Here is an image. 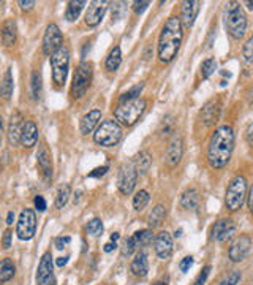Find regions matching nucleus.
<instances>
[{
	"label": "nucleus",
	"mask_w": 253,
	"mask_h": 285,
	"mask_svg": "<svg viewBox=\"0 0 253 285\" xmlns=\"http://www.w3.org/2000/svg\"><path fill=\"white\" fill-rule=\"evenodd\" d=\"M234 149V130L230 126H220L212 132V137L207 146V162L214 168L227 166L231 160Z\"/></svg>",
	"instance_id": "1"
},
{
	"label": "nucleus",
	"mask_w": 253,
	"mask_h": 285,
	"mask_svg": "<svg viewBox=\"0 0 253 285\" xmlns=\"http://www.w3.org/2000/svg\"><path fill=\"white\" fill-rule=\"evenodd\" d=\"M182 40H184V25L180 22V17L177 16L168 17V21L165 22L158 37L157 54L160 62L169 64L177 56Z\"/></svg>",
	"instance_id": "2"
},
{
	"label": "nucleus",
	"mask_w": 253,
	"mask_h": 285,
	"mask_svg": "<svg viewBox=\"0 0 253 285\" xmlns=\"http://www.w3.org/2000/svg\"><path fill=\"white\" fill-rule=\"evenodd\" d=\"M223 21L227 32L233 40H241L247 32V16L244 13L241 3L238 2H228L225 5L223 11Z\"/></svg>",
	"instance_id": "3"
},
{
	"label": "nucleus",
	"mask_w": 253,
	"mask_h": 285,
	"mask_svg": "<svg viewBox=\"0 0 253 285\" xmlns=\"http://www.w3.org/2000/svg\"><path fill=\"white\" fill-rule=\"evenodd\" d=\"M146 106H147V102L144 99H136L133 102L122 103L114 110V118L117 122L122 124V126L131 127L139 121V118L144 114Z\"/></svg>",
	"instance_id": "4"
},
{
	"label": "nucleus",
	"mask_w": 253,
	"mask_h": 285,
	"mask_svg": "<svg viewBox=\"0 0 253 285\" xmlns=\"http://www.w3.org/2000/svg\"><path fill=\"white\" fill-rule=\"evenodd\" d=\"M247 179L242 174L233 177V181L227 187V193H225V204H227L228 211L236 212L242 208L244 201L247 198Z\"/></svg>",
	"instance_id": "5"
},
{
	"label": "nucleus",
	"mask_w": 253,
	"mask_h": 285,
	"mask_svg": "<svg viewBox=\"0 0 253 285\" xmlns=\"http://www.w3.org/2000/svg\"><path fill=\"white\" fill-rule=\"evenodd\" d=\"M51 70H52V81L57 87H62L67 83L68 68H70V49L63 44V46L56 51L49 59Z\"/></svg>",
	"instance_id": "6"
},
{
	"label": "nucleus",
	"mask_w": 253,
	"mask_h": 285,
	"mask_svg": "<svg viewBox=\"0 0 253 285\" xmlns=\"http://www.w3.org/2000/svg\"><path fill=\"white\" fill-rule=\"evenodd\" d=\"M122 138V127L117 121H103L94 133V141L103 147H113Z\"/></svg>",
	"instance_id": "7"
},
{
	"label": "nucleus",
	"mask_w": 253,
	"mask_h": 285,
	"mask_svg": "<svg viewBox=\"0 0 253 285\" xmlns=\"http://www.w3.org/2000/svg\"><path fill=\"white\" fill-rule=\"evenodd\" d=\"M90 81H92V64L87 60H83L75 71L73 83H71V87H70L71 97H73V99H81V97L87 92Z\"/></svg>",
	"instance_id": "8"
},
{
	"label": "nucleus",
	"mask_w": 253,
	"mask_h": 285,
	"mask_svg": "<svg viewBox=\"0 0 253 285\" xmlns=\"http://www.w3.org/2000/svg\"><path fill=\"white\" fill-rule=\"evenodd\" d=\"M37 230V214L33 209H24L16 224V235L21 241H30Z\"/></svg>",
	"instance_id": "9"
},
{
	"label": "nucleus",
	"mask_w": 253,
	"mask_h": 285,
	"mask_svg": "<svg viewBox=\"0 0 253 285\" xmlns=\"http://www.w3.org/2000/svg\"><path fill=\"white\" fill-rule=\"evenodd\" d=\"M138 181V171L134 168V163H124L119 168V174H117V187H119L121 193L124 195H130L134 187H136Z\"/></svg>",
	"instance_id": "10"
},
{
	"label": "nucleus",
	"mask_w": 253,
	"mask_h": 285,
	"mask_svg": "<svg viewBox=\"0 0 253 285\" xmlns=\"http://www.w3.org/2000/svg\"><path fill=\"white\" fill-rule=\"evenodd\" d=\"M219 114H220V103L217 100L207 102L203 106L200 114H198V122H196L198 129H201L203 132L212 129L215 126L217 119H219Z\"/></svg>",
	"instance_id": "11"
},
{
	"label": "nucleus",
	"mask_w": 253,
	"mask_h": 285,
	"mask_svg": "<svg viewBox=\"0 0 253 285\" xmlns=\"http://www.w3.org/2000/svg\"><path fill=\"white\" fill-rule=\"evenodd\" d=\"M63 35L57 24H49L43 35V52L46 56H52L63 46Z\"/></svg>",
	"instance_id": "12"
},
{
	"label": "nucleus",
	"mask_w": 253,
	"mask_h": 285,
	"mask_svg": "<svg viewBox=\"0 0 253 285\" xmlns=\"http://www.w3.org/2000/svg\"><path fill=\"white\" fill-rule=\"evenodd\" d=\"M250 249H252V239L247 235H241L238 236L230 246V251H228V257L230 260L234 263H239L244 262L247 258V255L250 254Z\"/></svg>",
	"instance_id": "13"
},
{
	"label": "nucleus",
	"mask_w": 253,
	"mask_h": 285,
	"mask_svg": "<svg viewBox=\"0 0 253 285\" xmlns=\"http://www.w3.org/2000/svg\"><path fill=\"white\" fill-rule=\"evenodd\" d=\"M184 154V140L182 135L179 132H174L173 137H171L169 142H168V150H166V163L168 166L174 168L179 165L180 158H182Z\"/></svg>",
	"instance_id": "14"
},
{
	"label": "nucleus",
	"mask_w": 253,
	"mask_h": 285,
	"mask_svg": "<svg viewBox=\"0 0 253 285\" xmlns=\"http://www.w3.org/2000/svg\"><path fill=\"white\" fill-rule=\"evenodd\" d=\"M236 231V224L233 219H220L217 220L211 228V238L214 241H227L228 238H231Z\"/></svg>",
	"instance_id": "15"
},
{
	"label": "nucleus",
	"mask_w": 253,
	"mask_h": 285,
	"mask_svg": "<svg viewBox=\"0 0 253 285\" xmlns=\"http://www.w3.org/2000/svg\"><path fill=\"white\" fill-rule=\"evenodd\" d=\"M106 10H108V2H105V0H94V2H90L86 11V19H84L86 24L89 27L98 25L102 22Z\"/></svg>",
	"instance_id": "16"
},
{
	"label": "nucleus",
	"mask_w": 253,
	"mask_h": 285,
	"mask_svg": "<svg viewBox=\"0 0 253 285\" xmlns=\"http://www.w3.org/2000/svg\"><path fill=\"white\" fill-rule=\"evenodd\" d=\"M173 236H171L168 231H161L155 236V241H153V251H155L157 257L160 260H168V258L173 255Z\"/></svg>",
	"instance_id": "17"
},
{
	"label": "nucleus",
	"mask_w": 253,
	"mask_h": 285,
	"mask_svg": "<svg viewBox=\"0 0 253 285\" xmlns=\"http://www.w3.org/2000/svg\"><path fill=\"white\" fill-rule=\"evenodd\" d=\"M54 263H52V255L51 252L43 254L41 262L38 265V273H37V284L38 285H51L54 279Z\"/></svg>",
	"instance_id": "18"
},
{
	"label": "nucleus",
	"mask_w": 253,
	"mask_h": 285,
	"mask_svg": "<svg viewBox=\"0 0 253 285\" xmlns=\"http://www.w3.org/2000/svg\"><path fill=\"white\" fill-rule=\"evenodd\" d=\"M37 165H38V170L43 176V179L49 182L52 179V157L48 146L43 144L38 149V154H37Z\"/></svg>",
	"instance_id": "19"
},
{
	"label": "nucleus",
	"mask_w": 253,
	"mask_h": 285,
	"mask_svg": "<svg viewBox=\"0 0 253 285\" xmlns=\"http://www.w3.org/2000/svg\"><path fill=\"white\" fill-rule=\"evenodd\" d=\"M201 2H190V0H185V2H180V22L185 29H190L195 24V19L198 16V11H200Z\"/></svg>",
	"instance_id": "20"
},
{
	"label": "nucleus",
	"mask_w": 253,
	"mask_h": 285,
	"mask_svg": "<svg viewBox=\"0 0 253 285\" xmlns=\"http://www.w3.org/2000/svg\"><path fill=\"white\" fill-rule=\"evenodd\" d=\"M22 118L19 113L11 114L10 124H8V130H6V137H8V142L10 146H17L21 142V135H22V129H24Z\"/></svg>",
	"instance_id": "21"
},
{
	"label": "nucleus",
	"mask_w": 253,
	"mask_h": 285,
	"mask_svg": "<svg viewBox=\"0 0 253 285\" xmlns=\"http://www.w3.org/2000/svg\"><path fill=\"white\" fill-rule=\"evenodd\" d=\"M38 141V127L33 121H25L22 135H21V142L24 147H33Z\"/></svg>",
	"instance_id": "22"
},
{
	"label": "nucleus",
	"mask_w": 253,
	"mask_h": 285,
	"mask_svg": "<svg viewBox=\"0 0 253 285\" xmlns=\"http://www.w3.org/2000/svg\"><path fill=\"white\" fill-rule=\"evenodd\" d=\"M100 119H102V111L100 110H92V111H89L87 114H84L83 119H81V124H79L81 133H83V135H89V133H92L94 129L98 126Z\"/></svg>",
	"instance_id": "23"
},
{
	"label": "nucleus",
	"mask_w": 253,
	"mask_h": 285,
	"mask_svg": "<svg viewBox=\"0 0 253 285\" xmlns=\"http://www.w3.org/2000/svg\"><path fill=\"white\" fill-rule=\"evenodd\" d=\"M131 273L136 276V278H146L149 273V262H147V254L146 252H138L134 255L131 266H130Z\"/></svg>",
	"instance_id": "24"
},
{
	"label": "nucleus",
	"mask_w": 253,
	"mask_h": 285,
	"mask_svg": "<svg viewBox=\"0 0 253 285\" xmlns=\"http://www.w3.org/2000/svg\"><path fill=\"white\" fill-rule=\"evenodd\" d=\"M16 37H17V27L16 22L13 19H5L2 24V43L3 46L10 48L16 43Z\"/></svg>",
	"instance_id": "25"
},
{
	"label": "nucleus",
	"mask_w": 253,
	"mask_h": 285,
	"mask_svg": "<svg viewBox=\"0 0 253 285\" xmlns=\"http://www.w3.org/2000/svg\"><path fill=\"white\" fill-rule=\"evenodd\" d=\"M200 192L196 189H187L180 197V206L187 211H195L200 206Z\"/></svg>",
	"instance_id": "26"
},
{
	"label": "nucleus",
	"mask_w": 253,
	"mask_h": 285,
	"mask_svg": "<svg viewBox=\"0 0 253 285\" xmlns=\"http://www.w3.org/2000/svg\"><path fill=\"white\" fill-rule=\"evenodd\" d=\"M166 206L165 204H157L155 208H153L150 212H149V216H147V224L149 227L152 228H157L160 227L161 224H163V220L166 217Z\"/></svg>",
	"instance_id": "27"
},
{
	"label": "nucleus",
	"mask_w": 253,
	"mask_h": 285,
	"mask_svg": "<svg viewBox=\"0 0 253 285\" xmlns=\"http://www.w3.org/2000/svg\"><path fill=\"white\" fill-rule=\"evenodd\" d=\"M133 163H134V168H136L138 174H146L152 165V155L147 152V150H141V152L133 158Z\"/></svg>",
	"instance_id": "28"
},
{
	"label": "nucleus",
	"mask_w": 253,
	"mask_h": 285,
	"mask_svg": "<svg viewBox=\"0 0 253 285\" xmlns=\"http://www.w3.org/2000/svg\"><path fill=\"white\" fill-rule=\"evenodd\" d=\"M121 62H122V52H121V48L119 46H114L111 51H110V54H108L106 57V70L108 71H116L117 68L121 67Z\"/></svg>",
	"instance_id": "29"
},
{
	"label": "nucleus",
	"mask_w": 253,
	"mask_h": 285,
	"mask_svg": "<svg viewBox=\"0 0 253 285\" xmlns=\"http://www.w3.org/2000/svg\"><path fill=\"white\" fill-rule=\"evenodd\" d=\"M86 6V2H83V0H71V2H68V6H67V11H65V19L73 22L76 21L81 11H83V8Z\"/></svg>",
	"instance_id": "30"
},
{
	"label": "nucleus",
	"mask_w": 253,
	"mask_h": 285,
	"mask_svg": "<svg viewBox=\"0 0 253 285\" xmlns=\"http://www.w3.org/2000/svg\"><path fill=\"white\" fill-rule=\"evenodd\" d=\"M2 95L5 102L10 100L13 95V75L10 68L5 70L3 78H2Z\"/></svg>",
	"instance_id": "31"
},
{
	"label": "nucleus",
	"mask_w": 253,
	"mask_h": 285,
	"mask_svg": "<svg viewBox=\"0 0 253 285\" xmlns=\"http://www.w3.org/2000/svg\"><path fill=\"white\" fill-rule=\"evenodd\" d=\"M14 273H16V268H14V263H13L11 258H3L2 266H0V281L2 282L11 281Z\"/></svg>",
	"instance_id": "32"
},
{
	"label": "nucleus",
	"mask_w": 253,
	"mask_h": 285,
	"mask_svg": "<svg viewBox=\"0 0 253 285\" xmlns=\"http://www.w3.org/2000/svg\"><path fill=\"white\" fill-rule=\"evenodd\" d=\"M133 236H134V239H136L138 246H149V244H152V241H155L152 230H149V228L139 230V231H136V233H134Z\"/></svg>",
	"instance_id": "33"
},
{
	"label": "nucleus",
	"mask_w": 253,
	"mask_h": 285,
	"mask_svg": "<svg viewBox=\"0 0 253 285\" xmlns=\"http://www.w3.org/2000/svg\"><path fill=\"white\" fill-rule=\"evenodd\" d=\"M149 200H150L149 193L146 190H139V192L134 193V197H133V208L136 211H142L147 206Z\"/></svg>",
	"instance_id": "34"
},
{
	"label": "nucleus",
	"mask_w": 253,
	"mask_h": 285,
	"mask_svg": "<svg viewBox=\"0 0 253 285\" xmlns=\"http://www.w3.org/2000/svg\"><path fill=\"white\" fill-rule=\"evenodd\" d=\"M142 87H144V84H138V86H133L128 92H125V94H122L121 95V99H119V102H121V105L122 103H126V102H133V100H136V99H139V94L142 92Z\"/></svg>",
	"instance_id": "35"
},
{
	"label": "nucleus",
	"mask_w": 253,
	"mask_h": 285,
	"mask_svg": "<svg viewBox=\"0 0 253 285\" xmlns=\"http://www.w3.org/2000/svg\"><path fill=\"white\" fill-rule=\"evenodd\" d=\"M70 200V185L65 184V185H62L59 192H57V198H56V208L57 209H62L65 204L68 203Z\"/></svg>",
	"instance_id": "36"
},
{
	"label": "nucleus",
	"mask_w": 253,
	"mask_h": 285,
	"mask_svg": "<svg viewBox=\"0 0 253 285\" xmlns=\"http://www.w3.org/2000/svg\"><path fill=\"white\" fill-rule=\"evenodd\" d=\"M32 95L35 100H40L41 97V75L38 71H33L32 75Z\"/></svg>",
	"instance_id": "37"
},
{
	"label": "nucleus",
	"mask_w": 253,
	"mask_h": 285,
	"mask_svg": "<svg viewBox=\"0 0 253 285\" xmlns=\"http://www.w3.org/2000/svg\"><path fill=\"white\" fill-rule=\"evenodd\" d=\"M87 233L89 235H92V236H100L103 233V224H102V220L100 219H92V220H89V224H87Z\"/></svg>",
	"instance_id": "38"
},
{
	"label": "nucleus",
	"mask_w": 253,
	"mask_h": 285,
	"mask_svg": "<svg viewBox=\"0 0 253 285\" xmlns=\"http://www.w3.org/2000/svg\"><path fill=\"white\" fill-rule=\"evenodd\" d=\"M215 68H217L215 59H214V57L206 59V60L203 62V65H201V75H203V78H209V76L214 73V71H215Z\"/></svg>",
	"instance_id": "39"
},
{
	"label": "nucleus",
	"mask_w": 253,
	"mask_h": 285,
	"mask_svg": "<svg viewBox=\"0 0 253 285\" xmlns=\"http://www.w3.org/2000/svg\"><path fill=\"white\" fill-rule=\"evenodd\" d=\"M242 57H244V60L247 62V64H252V62H253V33L250 35V38L246 41V44H244Z\"/></svg>",
	"instance_id": "40"
},
{
	"label": "nucleus",
	"mask_w": 253,
	"mask_h": 285,
	"mask_svg": "<svg viewBox=\"0 0 253 285\" xmlns=\"http://www.w3.org/2000/svg\"><path fill=\"white\" fill-rule=\"evenodd\" d=\"M136 247H138L136 239H134V236H130V238L125 241V244H124V251H122V254L128 257V255H131L134 251H136Z\"/></svg>",
	"instance_id": "41"
},
{
	"label": "nucleus",
	"mask_w": 253,
	"mask_h": 285,
	"mask_svg": "<svg viewBox=\"0 0 253 285\" xmlns=\"http://www.w3.org/2000/svg\"><path fill=\"white\" fill-rule=\"evenodd\" d=\"M241 281V273L239 271H233L230 273L227 278H225L219 285H236Z\"/></svg>",
	"instance_id": "42"
},
{
	"label": "nucleus",
	"mask_w": 253,
	"mask_h": 285,
	"mask_svg": "<svg viewBox=\"0 0 253 285\" xmlns=\"http://www.w3.org/2000/svg\"><path fill=\"white\" fill-rule=\"evenodd\" d=\"M209 273H211V265H207V266H204V270L198 274V278L195 279V282L192 284V285H204V282H206V279H207V276H209Z\"/></svg>",
	"instance_id": "43"
},
{
	"label": "nucleus",
	"mask_w": 253,
	"mask_h": 285,
	"mask_svg": "<svg viewBox=\"0 0 253 285\" xmlns=\"http://www.w3.org/2000/svg\"><path fill=\"white\" fill-rule=\"evenodd\" d=\"M192 265H193V257H185L184 260L179 263V268H180V271H182V273H187Z\"/></svg>",
	"instance_id": "44"
},
{
	"label": "nucleus",
	"mask_w": 253,
	"mask_h": 285,
	"mask_svg": "<svg viewBox=\"0 0 253 285\" xmlns=\"http://www.w3.org/2000/svg\"><path fill=\"white\" fill-rule=\"evenodd\" d=\"M11 238H13V233L10 230H6L3 233V239H2V246L3 249H10L11 247Z\"/></svg>",
	"instance_id": "45"
},
{
	"label": "nucleus",
	"mask_w": 253,
	"mask_h": 285,
	"mask_svg": "<svg viewBox=\"0 0 253 285\" xmlns=\"http://www.w3.org/2000/svg\"><path fill=\"white\" fill-rule=\"evenodd\" d=\"M17 5L21 6V10L22 11H32L33 10V6H35V2H32V0H19V2H17Z\"/></svg>",
	"instance_id": "46"
},
{
	"label": "nucleus",
	"mask_w": 253,
	"mask_h": 285,
	"mask_svg": "<svg viewBox=\"0 0 253 285\" xmlns=\"http://www.w3.org/2000/svg\"><path fill=\"white\" fill-rule=\"evenodd\" d=\"M35 208H37L40 212L46 211V200H44L41 195H38V197H35Z\"/></svg>",
	"instance_id": "47"
},
{
	"label": "nucleus",
	"mask_w": 253,
	"mask_h": 285,
	"mask_svg": "<svg viewBox=\"0 0 253 285\" xmlns=\"http://www.w3.org/2000/svg\"><path fill=\"white\" fill-rule=\"evenodd\" d=\"M149 5H150V2H134L133 3V10H134V13H136V14H141Z\"/></svg>",
	"instance_id": "48"
},
{
	"label": "nucleus",
	"mask_w": 253,
	"mask_h": 285,
	"mask_svg": "<svg viewBox=\"0 0 253 285\" xmlns=\"http://www.w3.org/2000/svg\"><path fill=\"white\" fill-rule=\"evenodd\" d=\"M246 138H247V142H249V146L253 149V122L249 126L247 132H246Z\"/></svg>",
	"instance_id": "49"
},
{
	"label": "nucleus",
	"mask_w": 253,
	"mask_h": 285,
	"mask_svg": "<svg viewBox=\"0 0 253 285\" xmlns=\"http://www.w3.org/2000/svg\"><path fill=\"white\" fill-rule=\"evenodd\" d=\"M108 171V166H102V168H95V170L90 173V177H97V176H103Z\"/></svg>",
	"instance_id": "50"
},
{
	"label": "nucleus",
	"mask_w": 253,
	"mask_h": 285,
	"mask_svg": "<svg viewBox=\"0 0 253 285\" xmlns=\"http://www.w3.org/2000/svg\"><path fill=\"white\" fill-rule=\"evenodd\" d=\"M247 201H249V209H250V212L253 214V184H252L250 190H249V195H247Z\"/></svg>",
	"instance_id": "51"
},
{
	"label": "nucleus",
	"mask_w": 253,
	"mask_h": 285,
	"mask_svg": "<svg viewBox=\"0 0 253 285\" xmlns=\"http://www.w3.org/2000/svg\"><path fill=\"white\" fill-rule=\"evenodd\" d=\"M70 243V238L67 236V238H59L57 241H56V246H57V249H63V246L65 244H68Z\"/></svg>",
	"instance_id": "52"
},
{
	"label": "nucleus",
	"mask_w": 253,
	"mask_h": 285,
	"mask_svg": "<svg viewBox=\"0 0 253 285\" xmlns=\"http://www.w3.org/2000/svg\"><path fill=\"white\" fill-rule=\"evenodd\" d=\"M13 222H14V212L10 211V212L6 214V225H8V227L13 225Z\"/></svg>",
	"instance_id": "53"
},
{
	"label": "nucleus",
	"mask_w": 253,
	"mask_h": 285,
	"mask_svg": "<svg viewBox=\"0 0 253 285\" xmlns=\"http://www.w3.org/2000/svg\"><path fill=\"white\" fill-rule=\"evenodd\" d=\"M116 249V243H108V244H105V249L103 251L106 252V254H110V252H113Z\"/></svg>",
	"instance_id": "54"
},
{
	"label": "nucleus",
	"mask_w": 253,
	"mask_h": 285,
	"mask_svg": "<svg viewBox=\"0 0 253 285\" xmlns=\"http://www.w3.org/2000/svg\"><path fill=\"white\" fill-rule=\"evenodd\" d=\"M67 260H68L67 257H65V258L60 257V258H57V265H59V266H65V265H67Z\"/></svg>",
	"instance_id": "55"
},
{
	"label": "nucleus",
	"mask_w": 253,
	"mask_h": 285,
	"mask_svg": "<svg viewBox=\"0 0 253 285\" xmlns=\"http://www.w3.org/2000/svg\"><path fill=\"white\" fill-rule=\"evenodd\" d=\"M153 285H168V278H163V279H160V281H157Z\"/></svg>",
	"instance_id": "56"
},
{
	"label": "nucleus",
	"mask_w": 253,
	"mask_h": 285,
	"mask_svg": "<svg viewBox=\"0 0 253 285\" xmlns=\"http://www.w3.org/2000/svg\"><path fill=\"white\" fill-rule=\"evenodd\" d=\"M117 239H119V233H113V235H111V241H113V243H116Z\"/></svg>",
	"instance_id": "57"
},
{
	"label": "nucleus",
	"mask_w": 253,
	"mask_h": 285,
	"mask_svg": "<svg viewBox=\"0 0 253 285\" xmlns=\"http://www.w3.org/2000/svg\"><path fill=\"white\" fill-rule=\"evenodd\" d=\"M246 6L249 8V10H253V2H246Z\"/></svg>",
	"instance_id": "58"
}]
</instances>
